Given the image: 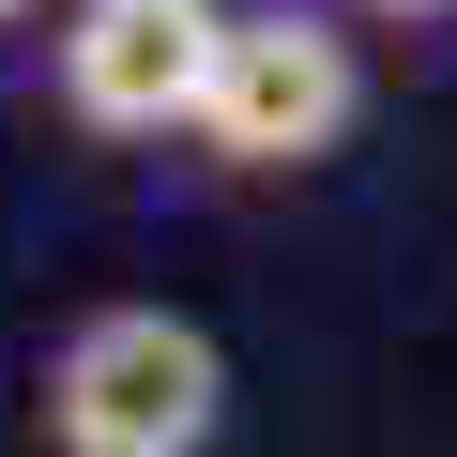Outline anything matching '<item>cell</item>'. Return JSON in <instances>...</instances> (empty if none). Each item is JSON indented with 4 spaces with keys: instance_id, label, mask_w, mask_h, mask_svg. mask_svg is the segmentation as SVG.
<instances>
[{
    "instance_id": "1",
    "label": "cell",
    "mask_w": 457,
    "mask_h": 457,
    "mask_svg": "<svg viewBox=\"0 0 457 457\" xmlns=\"http://www.w3.org/2000/svg\"><path fill=\"white\" fill-rule=\"evenodd\" d=\"M46 457H213L228 427V351L183 305H77L31 366Z\"/></svg>"
},
{
    "instance_id": "2",
    "label": "cell",
    "mask_w": 457,
    "mask_h": 457,
    "mask_svg": "<svg viewBox=\"0 0 457 457\" xmlns=\"http://www.w3.org/2000/svg\"><path fill=\"white\" fill-rule=\"evenodd\" d=\"M366 122V46L320 16V0H228V62H213V107H198V153L213 168H320L336 137Z\"/></svg>"
},
{
    "instance_id": "3",
    "label": "cell",
    "mask_w": 457,
    "mask_h": 457,
    "mask_svg": "<svg viewBox=\"0 0 457 457\" xmlns=\"http://www.w3.org/2000/svg\"><path fill=\"white\" fill-rule=\"evenodd\" d=\"M228 62V0H62L46 77L77 137H198Z\"/></svg>"
},
{
    "instance_id": "4",
    "label": "cell",
    "mask_w": 457,
    "mask_h": 457,
    "mask_svg": "<svg viewBox=\"0 0 457 457\" xmlns=\"http://www.w3.org/2000/svg\"><path fill=\"white\" fill-rule=\"evenodd\" d=\"M366 16H457V0H366Z\"/></svg>"
},
{
    "instance_id": "5",
    "label": "cell",
    "mask_w": 457,
    "mask_h": 457,
    "mask_svg": "<svg viewBox=\"0 0 457 457\" xmlns=\"http://www.w3.org/2000/svg\"><path fill=\"white\" fill-rule=\"evenodd\" d=\"M16 16H31V0H0V31H16Z\"/></svg>"
}]
</instances>
